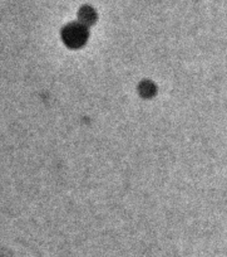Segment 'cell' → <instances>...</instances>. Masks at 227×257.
Listing matches in <instances>:
<instances>
[{"mask_svg": "<svg viewBox=\"0 0 227 257\" xmlns=\"http://www.w3.org/2000/svg\"><path fill=\"white\" fill-rule=\"evenodd\" d=\"M87 26L80 23H70L62 31V39L69 48H78L83 46L87 39Z\"/></svg>", "mask_w": 227, "mask_h": 257, "instance_id": "obj_1", "label": "cell"}]
</instances>
